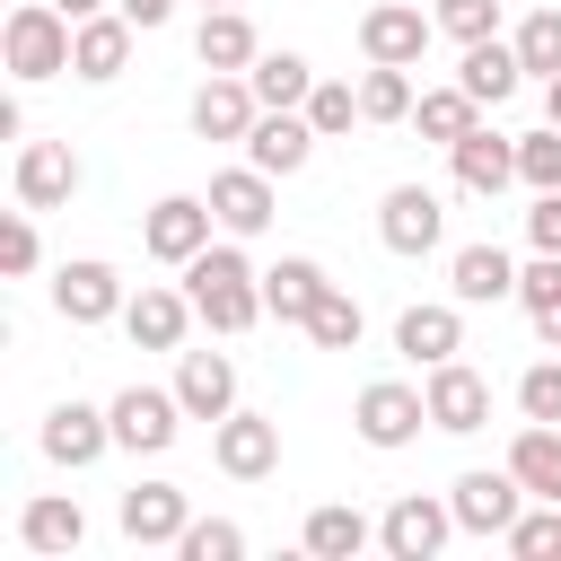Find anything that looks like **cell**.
<instances>
[{"mask_svg":"<svg viewBox=\"0 0 561 561\" xmlns=\"http://www.w3.org/2000/svg\"><path fill=\"white\" fill-rule=\"evenodd\" d=\"M184 289H193V316H202L210 333H254V316H263V272L245 263V237L202 245V254L184 263Z\"/></svg>","mask_w":561,"mask_h":561,"instance_id":"cell-1","label":"cell"},{"mask_svg":"<svg viewBox=\"0 0 561 561\" xmlns=\"http://www.w3.org/2000/svg\"><path fill=\"white\" fill-rule=\"evenodd\" d=\"M70 44H79V18H61L53 0H18L9 26H0V61H9L18 88L61 79V70H70Z\"/></svg>","mask_w":561,"mask_h":561,"instance_id":"cell-2","label":"cell"},{"mask_svg":"<svg viewBox=\"0 0 561 561\" xmlns=\"http://www.w3.org/2000/svg\"><path fill=\"white\" fill-rule=\"evenodd\" d=\"M105 412H114V447H123V456H167V447L184 438V421H193L175 386H123Z\"/></svg>","mask_w":561,"mask_h":561,"instance_id":"cell-3","label":"cell"},{"mask_svg":"<svg viewBox=\"0 0 561 561\" xmlns=\"http://www.w3.org/2000/svg\"><path fill=\"white\" fill-rule=\"evenodd\" d=\"M210 228H219V210H210V193H167V202H149L140 210V254L149 263H193L202 245H210Z\"/></svg>","mask_w":561,"mask_h":561,"instance_id":"cell-4","label":"cell"},{"mask_svg":"<svg viewBox=\"0 0 561 561\" xmlns=\"http://www.w3.org/2000/svg\"><path fill=\"white\" fill-rule=\"evenodd\" d=\"M351 430H359L377 456H394V447H412V438L430 430V394H421V386H403V377H377V386H359Z\"/></svg>","mask_w":561,"mask_h":561,"instance_id":"cell-5","label":"cell"},{"mask_svg":"<svg viewBox=\"0 0 561 561\" xmlns=\"http://www.w3.org/2000/svg\"><path fill=\"white\" fill-rule=\"evenodd\" d=\"M210 456H219L228 482H272V473H280V421L237 403L228 421H210Z\"/></svg>","mask_w":561,"mask_h":561,"instance_id":"cell-6","label":"cell"},{"mask_svg":"<svg viewBox=\"0 0 561 561\" xmlns=\"http://www.w3.org/2000/svg\"><path fill=\"white\" fill-rule=\"evenodd\" d=\"M447 508H456L465 535H508V526L526 517V482H517L508 465H473V473H456Z\"/></svg>","mask_w":561,"mask_h":561,"instance_id":"cell-7","label":"cell"},{"mask_svg":"<svg viewBox=\"0 0 561 561\" xmlns=\"http://www.w3.org/2000/svg\"><path fill=\"white\" fill-rule=\"evenodd\" d=\"M447 535H465V526H456V508H447V500H430V491H403V500L377 517L386 561H438V552H447Z\"/></svg>","mask_w":561,"mask_h":561,"instance_id":"cell-8","label":"cell"},{"mask_svg":"<svg viewBox=\"0 0 561 561\" xmlns=\"http://www.w3.org/2000/svg\"><path fill=\"white\" fill-rule=\"evenodd\" d=\"M35 447H44V465H61V473H88L105 447H114V412H96V403H53L44 412V430H35Z\"/></svg>","mask_w":561,"mask_h":561,"instance_id":"cell-9","label":"cell"},{"mask_svg":"<svg viewBox=\"0 0 561 561\" xmlns=\"http://www.w3.org/2000/svg\"><path fill=\"white\" fill-rule=\"evenodd\" d=\"M438 237H447V210H438V193H430V184H394V193L377 202V245H386V254L421 263Z\"/></svg>","mask_w":561,"mask_h":561,"instance_id":"cell-10","label":"cell"},{"mask_svg":"<svg viewBox=\"0 0 561 561\" xmlns=\"http://www.w3.org/2000/svg\"><path fill=\"white\" fill-rule=\"evenodd\" d=\"M53 316H61V324H114V316H123V272H114L105 254L61 263V272H53Z\"/></svg>","mask_w":561,"mask_h":561,"instance_id":"cell-11","label":"cell"},{"mask_svg":"<svg viewBox=\"0 0 561 561\" xmlns=\"http://www.w3.org/2000/svg\"><path fill=\"white\" fill-rule=\"evenodd\" d=\"M421 394H430V430H447V438H473L491 421V377L465 368V359H438L421 377Z\"/></svg>","mask_w":561,"mask_h":561,"instance_id":"cell-12","label":"cell"},{"mask_svg":"<svg viewBox=\"0 0 561 561\" xmlns=\"http://www.w3.org/2000/svg\"><path fill=\"white\" fill-rule=\"evenodd\" d=\"M430 35H438V18L412 9V0H377V9L359 18V53H368V61H394V70H421Z\"/></svg>","mask_w":561,"mask_h":561,"instance_id":"cell-13","label":"cell"},{"mask_svg":"<svg viewBox=\"0 0 561 561\" xmlns=\"http://www.w3.org/2000/svg\"><path fill=\"white\" fill-rule=\"evenodd\" d=\"M280 175H263L254 158L245 167H219L210 175V210H219V237H263L272 228V210H280V193H272Z\"/></svg>","mask_w":561,"mask_h":561,"instance_id":"cell-14","label":"cell"},{"mask_svg":"<svg viewBox=\"0 0 561 561\" xmlns=\"http://www.w3.org/2000/svg\"><path fill=\"white\" fill-rule=\"evenodd\" d=\"M254 114H263V96H254L245 70H210V79L193 88V140H245Z\"/></svg>","mask_w":561,"mask_h":561,"instance_id":"cell-15","label":"cell"},{"mask_svg":"<svg viewBox=\"0 0 561 561\" xmlns=\"http://www.w3.org/2000/svg\"><path fill=\"white\" fill-rule=\"evenodd\" d=\"M447 167H456V193L491 202V193H508V184H517V140H508V131H491V123H473V131L447 149Z\"/></svg>","mask_w":561,"mask_h":561,"instance_id":"cell-16","label":"cell"},{"mask_svg":"<svg viewBox=\"0 0 561 561\" xmlns=\"http://www.w3.org/2000/svg\"><path fill=\"white\" fill-rule=\"evenodd\" d=\"M9 184H18L26 210H61V202L79 193V158H70V140H18Z\"/></svg>","mask_w":561,"mask_h":561,"instance_id":"cell-17","label":"cell"},{"mask_svg":"<svg viewBox=\"0 0 561 561\" xmlns=\"http://www.w3.org/2000/svg\"><path fill=\"white\" fill-rule=\"evenodd\" d=\"M131 18L123 9H96V18H79V44H70V79H88V88H105V79H123L131 70Z\"/></svg>","mask_w":561,"mask_h":561,"instance_id":"cell-18","label":"cell"},{"mask_svg":"<svg viewBox=\"0 0 561 561\" xmlns=\"http://www.w3.org/2000/svg\"><path fill=\"white\" fill-rule=\"evenodd\" d=\"M202 316H193V289H140V298H123V333L140 342V351H184V333H193Z\"/></svg>","mask_w":561,"mask_h":561,"instance_id":"cell-19","label":"cell"},{"mask_svg":"<svg viewBox=\"0 0 561 561\" xmlns=\"http://www.w3.org/2000/svg\"><path fill=\"white\" fill-rule=\"evenodd\" d=\"M175 394L193 421H228L237 412V359L228 351H175Z\"/></svg>","mask_w":561,"mask_h":561,"instance_id":"cell-20","label":"cell"},{"mask_svg":"<svg viewBox=\"0 0 561 561\" xmlns=\"http://www.w3.org/2000/svg\"><path fill=\"white\" fill-rule=\"evenodd\" d=\"M316 140H324V131H316L307 114H272V105H263L254 131H245V158H254L263 175H298V167L316 158Z\"/></svg>","mask_w":561,"mask_h":561,"instance_id":"cell-21","label":"cell"},{"mask_svg":"<svg viewBox=\"0 0 561 561\" xmlns=\"http://www.w3.org/2000/svg\"><path fill=\"white\" fill-rule=\"evenodd\" d=\"M184 526H193L184 482H131V491H123V535H131V543H175Z\"/></svg>","mask_w":561,"mask_h":561,"instance_id":"cell-22","label":"cell"},{"mask_svg":"<svg viewBox=\"0 0 561 561\" xmlns=\"http://www.w3.org/2000/svg\"><path fill=\"white\" fill-rule=\"evenodd\" d=\"M18 543H26V552H44V561L79 552V543H88V517H79V500H70V491H35V500L18 508Z\"/></svg>","mask_w":561,"mask_h":561,"instance_id":"cell-23","label":"cell"},{"mask_svg":"<svg viewBox=\"0 0 561 561\" xmlns=\"http://www.w3.org/2000/svg\"><path fill=\"white\" fill-rule=\"evenodd\" d=\"M193 61H202V70H254V61H263L254 18H245V9H202V26H193Z\"/></svg>","mask_w":561,"mask_h":561,"instance_id":"cell-24","label":"cell"},{"mask_svg":"<svg viewBox=\"0 0 561 561\" xmlns=\"http://www.w3.org/2000/svg\"><path fill=\"white\" fill-rule=\"evenodd\" d=\"M447 289H456V307H500V298H517V263L500 245H456L447 254Z\"/></svg>","mask_w":561,"mask_h":561,"instance_id":"cell-25","label":"cell"},{"mask_svg":"<svg viewBox=\"0 0 561 561\" xmlns=\"http://www.w3.org/2000/svg\"><path fill=\"white\" fill-rule=\"evenodd\" d=\"M394 351H403L412 368L456 359V351H465V316H456V298H447V307H403V316H394Z\"/></svg>","mask_w":561,"mask_h":561,"instance_id":"cell-26","label":"cell"},{"mask_svg":"<svg viewBox=\"0 0 561 561\" xmlns=\"http://www.w3.org/2000/svg\"><path fill=\"white\" fill-rule=\"evenodd\" d=\"M482 114H491V105H482L465 79H447V88H421V96H412V131H421V140H438V149H456Z\"/></svg>","mask_w":561,"mask_h":561,"instance_id":"cell-27","label":"cell"},{"mask_svg":"<svg viewBox=\"0 0 561 561\" xmlns=\"http://www.w3.org/2000/svg\"><path fill=\"white\" fill-rule=\"evenodd\" d=\"M324 289H333V280H324V263H316V254H280V263L263 272V316H280V324H307Z\"/></svg>","mask_w":561,"mask_h":561,"instance_id":"cell-28","label":"cell"},{"mask_svg":"<svg viewBox=\"0 0 561 561\" xmlns=\"http://www.w3.org/2000/svg\"><path fill=\"white\" fill-rule=\"evenodd\" d=\"M298 543L316 552V561H359L368 543H377V526L351 508V500H324V508H307V526H298Z\"/></svg>","mask_w":561,"mask_h":561,"instance_id":"cell-29","label":"cell"},{"mask_svg":"<svg viewBox=\"0 0 561 561\" xmlns=\"http://www.w3.org/2000/svg\"><path fill=\"white\" fill-rule=\"evenodd\" d=\"M456 79L482 96V105H508L517 88H526V61H517V44H500V35H482V44H465V61H456Z\"/></svg>","mask_w":561,"mask_h":561,"instance_id":"cell-30","label":"cell"},{"mask_svg":"<svg viewBox=\"0 0 561 561\" xmlns=\"http://www.w3.org/2000/svg\"><path fill=\"white\" fill-rule=\"evenodd\" d=\"M508 473L526 482V500H561V430L552 421H526L508 438Z\"/></svg>","mask_w":561,"mask_h":561,"instance_id":"cell-31","label":"cell"},{"mask_svg":"<svg viewBox=\"0 0 561 561\" xmlns=\"http://www.w3.org/2000/svg\"><path fill=\"white\" fill-rule=\"evenodd\" d=\"M245 79H254V96H263L272 114H298V105L316 96V61H307V53H263Z\"/></svg>","mask_w":561,"mask_h":561,"instance_id":"cell-32","label":"cell"},{"mask_svg":"<svg viewBox=\"0 0 561 561\" xmlns=\"http://www.w3.org/2000/svg\"><path fill=\"white\" fill-rule=\"evenodd\" d=\"M298 333H307L316 351H359V333H368V316H359V298H351V289L333 280V289L316 298V316H307Z\"/></svg>","mask_w":561,"mask_h":561,"instance_id":"cell-33","label":"cell"},{"mask_svg":"<svg viewBox=\"0 0 561 561\" xmlns=\"http://www.w3.org/2000/svg\"><path fill=\"white\" fill-rule=\"evenodd\" d=\"M359 114H368V123H412V70L368 61V70H359Z\"/></svg>","mask_w":561,"mask_h":561,"instance_id":"cell-34","label":"cell"},{"mask_svg":"<svg viewBox=\"0 0 561 561\" xmlns=\"http://www.w3.org/2000/svg\"><path fill=\"white\" fill-rule=\"evenodd\" d=\"M508 44H517V61H526V79H561V9H526Z\"/></svg>","mask_w":561,"mask_h":561,"instance_id":"cell-35","label":"cell"},{"mask_svg":"<svg viewBox=\"0 0 561 561\" xmlns=\"http://www.w3.org/2000/svg\"><path fill=\"white\" fill-rule=\"evenodd\" d=\"M517 184L526 193H561V123L517 131Z\"/></svg>","mask_w":561,"mask_h":561,"instance_id":"cell-36","label":"cell"},{"mask_svg":"<svg viewBox=\"0 0 561 561\" xmlns=\"http://www.w3.org/2000/svg\"><path fill=\"white\" fill-rule=\"evenodd\" d=\"M298 114H307V123H316L324 140H342L351 123H368V114H359V88H351V79H316V96H307Z\"/></svg>","mask_w":561,"mask_h":561,"instance_id":"cell-37","label":"cell"},{"mask_svg":"<svg viewBox=\"0 0 561 561\" xmlns=\"http://www.w3.org/2000/svg\"><path fill=\"white\" fill-rule=\"evenodd\" d=\"M175 552H184V561H237V552H245V526H228V517H193V526L175 535Z\"/></svg>","mask_w":561,"mask_h":561,"instance_id":"cell-38","label":"cell"},{"mask_svg":"<svg viewBox=\"0 0 561 561\" xmlns=\"http://www.w3.org/2000/svg\"><path fill=\"white\" fill-rule=\"evenodd\" d=\"M517 561H543V552H561V500H543V508H526L508 535H500Z\"/></svg>","mask_w":561,"mask_h":561,"instance_id":"cell-39","label":"cell"},{"mask_svg":"<svg viewBox=\"0 0 561 561\" xmlns=\"http://www.w3.org/2000/svg\"><path fill=\"white\" fill-rule=\"evenodd\" d=\"M430 18H438V35H456V44L500 35V0H430Z\"/></svg>","mask_w":561,"mask_h":561,"instance_id":"cell-40","label":"cell"},{"mask_svg":"<svg viewBox=\"0 0 561 561\" xmlns=\"http://www.w3.org/2000/svg\"><path fill=\"white\" fill-rule=\"evenodd\" d=\"M35 263H44V237H35V210L18 202V210H9V228H0V272H9V280H26Z\"/></svg>","mask_w":561,"mask_h":561,"instance_id":"cell-41","label":"cell"},{"mask_svg":"<svg viewBox=\"0 0 561 561\" xmlns=\"http://www.w3.org/2000/svg\"><path fill=\"white\" fill-rule=\"evenodd\" d=\"M517 412H526V421H552V430H561V359H535V368L517 377Z\"/></svg>","mask_w":561,"mask_h":561,"instance_id":"cell-42","label":"cell"},{"mask_svg":"<svg viewBox=\"0 0 561 561\" xmlns=\"http://www.w3.org/2000/svg\"><path fill=\"white\" fill-rule=\"evenodd\" d=\"M561 298V254H535V263H517V307L535 316V307H552Z\"/></svg>","mask_w":561,"mask_h":561,"instance_id":"cell-43","label":"cell"},{"mask_svg":"<svg viewBox=\"0 0 561 561\" xmlns=\"http://www.w3.org/2000/svg\"><path fill=\"white\" fill-rule=\"evenodd\" d=\"M526 245H535V254H561V193H535V210H526Z\"/></svg>","mask_w":561,"mask_h":561,"instance_id":"cell-44","label":"cell"},{"mask_svg":"<svg viewBox=\"0 0 561 561\" xmlns=\"http://www.w3.org/2000/svg\"><path fill=\"white\" fill-rule=\"evenodd\" d=\"M114 9H123L131 26H167V18H175V0H114Z\"/></svg>","mask_w":561,"mask_h":561,"instance_id":"cell-45","label":"cell"},{"mask_svg":"<svg viewBox=\"0 0 561 561\" xmlns=\"http://www.w3.org/2000/svg\"><path fill=\"white\" fill-rule=\"evenodd\" d=\"M535 342H543V351H561V298H552V307H535Z\"/></svg>","mask_w":561,"mask_h":561,"instance_id":"cell-46","label":"cell"},{"mask_svg":"<svg viewBox=\"0 0 561 561\" xmlns=\"http://www.w3.org/2000/svg\"><path fill=\"white\" fill-rule=\"evenodd\" d=\"M61 18H96V9H114V0H53Z\"/></svg>","mask_w":561,"mask_h":561,"instance_id":"cell-47","label":"cell"},{"mask_svg":"<svg viewBox=\"0 0 561 561\" xmlns=\"http://www.w3.org/2000/svg\"><path fill=\"white\" fill-rule=\"evenodd\" d=\"M543 123H561V79H543Z\"/></svg>","mask_w":561,"mask_h":561,"instance_id":"cell-48","label":"cell"},{"mask_svg":"<svg viewBox=\"0 0 561 561\" xmlns=\"http://www.w3.org/2000/svg\"><path fill=\"white\" fill-rule=\"evenodd\" d=\"M202 9H237V0H202Z\"/></svg>","mask_w":561,"mask_h":561,"instance_id":"cell-49","label":"cell"}]
</instances>
